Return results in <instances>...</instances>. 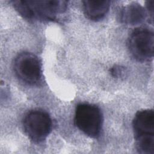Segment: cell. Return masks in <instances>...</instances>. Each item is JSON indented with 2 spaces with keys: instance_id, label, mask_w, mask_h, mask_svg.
Segmentation results:
<instances>
[{
  "instance_id": "obj_1",
  "label": "cell",
  "mask_w": 154,
  "mask_h": 154,
  "mask_svg": "<svg viewBox=\"0 0 154 154\" xmlns=\"http://www.w3.org/2000/svg\"><path fill=\"white\" fill-rule=\"evenodd\" d=\"M11 2L20 15L29 20H53L67 8V2L64 1L19 0Z\"/></svg>"
},
{
  "instance_id": "obj_2",
  "label": "cell",
  "mask_w": 154,
  "mask_h": 154,
  "mask_svg": "<svg viewBox=\"0 0 154 154\" xmlns=\"http://www.w3.org/2000/svg\"><path fill=\"white\" fill-rule=\"evenodd\" d=\"M75 124L78 128L91 138H97L100 132L102 116L100 109L89 103L79 104L76 108Z\"/></svg>"
},
{
  "instance_id": "obj_3",
  "label": "cell",
  "mask_w": 154,
  "mask_h": 154,
  "mask_svg": "<svg viewBox=\"0 0 154 154\" xmlns=\"http://www.w3.org/2000/svg\"><path fill=\"white\" fill-rule=\"evenodd\" d=\"M128 48L137 60L146 61L152 59L154 53V35L152 31L138 28L131 34Z\"/></svg>"
},
{
  "instance_id": "obj_4",
  "label": "cell",
  "mask_w": 154,
  "mask_h": 154,
  "mask_svg": "<svg viewBox=\"0 0 154 154\" xmlns=\"http://www.w3.org/2000/svg\"><path fill=\"white\" fill-rule=\"evenodd\" d=\"M23 128L28 137L34 142H41L52 129V120L49 114L43 111L28 112L23 119Z\"/></svg>"
},
{
  "instance_id": "obj_5",
  "label": "cell",
  "mask_w": 154,
  "mask_h": 154,
  "mask_svg": "<svg viewBox=\"0 0 154 154\" xmlns=\"http://www.w3.org/2000/svg\"><path fill=\"white\" fill-rule=\"evenodd\" d=\"M14 70L17 76L28 84L38 83L42 78V64L38 57L29 52L19 54L14 62Z\"/></svg>"
},
{
  "instance_id": "obj_6",
  "label": "cell",
  "mask_w": 154,
  "mask_h": 154,
  "mask_svg": "<svg viewBox=\"0 0 154 154\" xmlns=\"http://www.w3.org/2000/svg\"><path fill=\"white\" fill-rule=\"evenodd\" d=\"M135 141L154 140V112L144 109L137 112L133 120Z\"/></svg>"
},
{
  "instance_id": "obj_7",
  "label": "cell",
  "mask_w": 154,
  "mask_h": 154,
  "mask_svg": "<svg viewBox=\"0 0 154 154\" xmlns=\"http://www.w3.org/2000/svg\"><path fill=\"white\" fill-rule=\"evenodd\" d=\"M84 13L87 17L92 20L102 19L107 13L110 7L109 1H82Z\"/></svg>"
},
{
  "instance_id": "obj_8",
  "label": "cell",
  "mask_w": 154,
  "mask_h": 154,
  "mask_svg": "<svg viewBox=\"0 0 154 154\" xmlns=\"http://www.w3.org/2000/svg\"><path fill=\"white\" fill-rule=\"evenodd\" d=\"M146 16V11L144 8L135 3L125 7L120 13L121 22L129 25L140 23L145 19Z\"/></svg>"
},
{
  "instance_id": "obj_9",
  "label": "cell",
  "mask_w": 154,
  "mask_h": 154,
  "mask_svg": "<svg viewBox=\"0 0 154 154\" xmlns=\"http://www.w3.org/2000/svg\"><path fill=\"white\" fill-rule=\"evenodd\" d=\"M111 75L114 78H121L125 73V69L120 66H114L112 67L110 70Z\"/></svg>"
},
{
  "instance_id": "obj_10",
  "label": "cell",
  "mask_w": 154,
  "mask_h": 154,
  "mask_svg": "<svg viewBox=\"0 0 154 154\" xmlns=\"http://www.w3.org/2000/svg\"><path fill=\"white\" fill-rule=\"evenodd\" d=\"M147 10L152 17V19H153V1H149L147 2Z\"/></svg>"
}]
</instances>
